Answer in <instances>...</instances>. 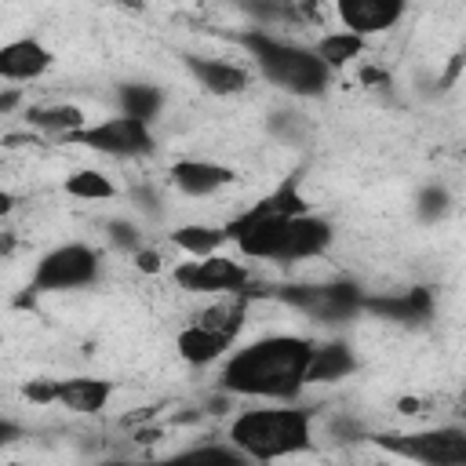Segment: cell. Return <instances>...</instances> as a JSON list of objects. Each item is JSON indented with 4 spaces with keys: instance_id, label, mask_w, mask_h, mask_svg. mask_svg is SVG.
Masks as SVG:
<instances>
[{
    "instance_id": "1",
    "label": "cell",
    "mask_w": 466,
    "mask_h": 466,
    "mask_svg": "<svg viewBox=\"0 0 466 466\" xmlns=\"http://www.w3.org/2000/svg\"><path fill=\"white\" fill-rule=\"evenodd\" d=\"M313 342L302 335H266L237 350L218 375V390L233 397L262 400H295L306 390V368Z\"/></svg>"
},
{
    "instance_id": "2",
    "label": "cell",
    "mask_w": 466,
    "mask_h": 466,
    "mask_svg": "<svg viewBox=\"0 0 466 466\" xmlns=\"http://www.w3.org/2000/svg\"><path fill=\"white\" fill-rule=\"evenodd\" d=\"M302 211H313L309 200L299 193V178H284L269 197H262L258 204L244 208L240 215H233L222 229L229 237V244L240 251V258H258V262H277L288 222Z\"/></svg>"
},
{
    "instance_id": "3",
    "label": "cell",
    "mask_w": 466,
    "mask_h": 466,
    "mask_svg": "<svg viewBox=\"0 0 466 466\" xmlns=\"http://www.w3.org/2000/svg\"><path fill=\"white\" fill-rule=\"evenodd\" d=\"M229 444L251 459V462H273L284 455H295L309 448L313 441V415L306 408L284 404V408H244L229 430Z\"/></svg>"
},
{
    "instance_id": "4",
    "label": "cell",
    "mask_w": 466,
    "mask_h": 466,
    "mask_svg": "<svg viewBox=\"0 0 466 466\" xmlns=\"http://www.w3.org/2000/svg\"><path fill=\"white\" fill-rule=\"evenodd\" d=\"M240 44L255 55V66L262 69V76L291 95H320L331 80V69L309 51V47H299V44H288V40H277L262 29H251L240 36Z\"/></svg>"
},
{
    "instance_id": "5",
    "label": "cell",
    "mask_w": 466,
    "mask_h": 466,
    "mask_svg": "<svg viewBox=\"0 0 466 466\" xmlns=\"http://www.w3.org/2000/svg\"><path fill=\"white\" fill-rule=\"evenodd\" d=\"M98 269H102V255L91 244H58L47 255H40V262L33 266L29 288L36 295L91 288L98 280Z\"/></svg>"
},
{
    "instance_id": "6",
    "label": "cell",
    "mask_w": 466,
    "mask_h": 466,
    "mask_svg": "<svg viewBox=\"0 0 466 466\" xmlns=\"http://www.w3.org/2000/svg\"><path fill=\"white\" fill-rule=\"evenodd\" d=\"M66 142L84 146V149L102 153V157H116V160L146 157V153H153V146H157L149 124L138 120V116H127V113L106 116V120H98V124H84V127L69 131Z\"/></svg>"
},
{
    "instance_id": "7",
    "label": "cell",
    "mask_w": 466,
    "mask_h": 466,
    "mask_svg": "<svg viewBox=\"0 0 466 466\" xmlns=\"http://www.w3.org/2000/svg\"><path fill=\"white\" fill-rule=\"evenodd\" d=\"M393 455L426 462V466H462L466 462V433L459 426L419 430V433H382L375 437Z\"/></svg>"
},
{
    "instance_id": "8",
    "label": "cell",
    "mask_w": 466,
    "mask_h": 466,
    "mask_svg": "<svg viewBox=\"0 0 466 466\" xmlns=\"http://www.w3.org/2000/svg\"><path fill=\"white\" fill-rule=\"evenodd\" d=\"M171 280H175L182 291L233 295V291H248L251 273H248V266H244L240 258H229V255L215 251V255H204V258H193V262L175 266Z\"/></svg>"
},
{
    "instance_id": "9",
    "label": "cell",
    "mask_w": 466,
    "mask_h": 466,
    "mask_svg": "<svg viewBox=\"0 0 466 466\" xmlns=\"http://www.w3.org/2000/svg\"><path fill=\"white\" fill-rule=\"evenodd\" d=\"M404 11H408V0H335V15L342 29L364 40L393 29L404 18Z\"/></svg>"
},
{
    "instance_id": "10",
    "label": "cell",
    "mask_w": 466,
    "mask_h": 466,
    "mask_svg": "<svg viewBox=\"0 0 466 466\" xmlns=\"http://www.w3.org/2000/svg\"><path fill=\"white\" fill-rule=\"evenodd\" d=\"M335 240V229L328 218L313 215V211H302L288 222V233H284V244H280V255L277 262H306V258H320Z\"/></svg>"
},
{
    "instance_id": "11",
    "label": "cell",
    "mask_w": 466,
    "mask_h": 466,
    "mask_svg": "<svg viewBox=\"0 0 466 466\" xmlns=\"http://www.w3.org/2000/svg\"><path fill=\"white\" fill-rule=\"evenodd\" d=\"M167 178H171V186H175L182 197H215V193H222L226 186L237 182V171L226 167V164H215V160L182 157V160L171 164Z\"/></svg>"
},
{
    "instance_id": "12",
    "label": "cell",
    "mask_w": 466,
    "mask_h": 466,
    "mask_svg": "<svg viewBox=\"0 0 466 466\" xmlns=\"http://www.w3.org/2000/svg\"><path fill=\"white\" fill-rule=\"evenodd\" d=\"M51 66H55V55L36 36H18V40L0 44V80H7V84L40 80Z\"/></svg>"
},
{
    "instance_id": "13",
    "label": "cell",
    "mask_w": 466,
    "mask_h": 466,
    "mask_svg": "<svg viewBox=\"0 0 466 466\" xmlns=\"http://www.w3.org/2000/svg\"><path fill=\"white\" fill-rule=\"evenodd\" d=\"M317 320H342L360 306V291L353 284H320V288H291V295Z\"/></svg>"
},
{
    "instance_id": "14",
    "label": "cell",
    "mask_w": 466,
    "mask_h": 466,
    "mask_svg": "<svg viewBox=\"0 0 466 466\" xmlns=\"http://www.w3.org/2000/svg\"><path fill=\"white\" fill-rule=\"evenodd\" d=\"M113 393H116V382L95 379V375H73L55 382V404H62L73 415H98Z\"/></svg>"
},
{
    "instance_id": "15",
    "label": "cell",
    "mask_w": 466,
    "mask_h": 466,
    "mask_svg": "<svg viewBox=\"0 0 466 466\" xmlns=\"http://www.w3.org/2000/svg\"><path fill=\"white\" fill-rule=\"evenodd\" d=\"M186 69L197 76V84L208 91V95H218V98H229V95H240L251 87V73L237 62H222V58H197L189 55L186 58Z\"/></svg>"
},
{
    "instance_id": "16",
    "label": "cell",
    "mask_w": 466,
    "mask_h": 466,
    "mask_svg": "<svg viewBox=\"0 0 466 466\" xmlns=\"http://www.w3.org/2000/svg\"><path fill=\"white\" fill-rule=\"evenodd\" d=\"M233 346V339L226 331H215L200 320H189L178 335H175V353L193 364V368H204V364H215L218 357H226V350Z\"/></svg>"
},
{
    "instance_id": "17",
    "label": "cell",
    "mask_w": 466,
    "mask_h": 466,
    "mask_svg": "<svg viewBox=\"0 0 466 466\" xmlns=\"http://www.w3.org/2000/svg\"><path fill=\"white\" fill-rule=\"evenodd\" d=\"M25 124L44 131V135H55V138H66L69 131L84 127L87 124V113L73 102H51V106H29L25 109Z\"/></svg>"
},
{
    "instance_id": "18",
    "label": "cell",
    "mask_w": 466,
    "mask_h": 466,
    "mask_svg": "<svg viewBox=\"0 0 466 466\" xmlns=\"http://www.w3.org/2000/svg\"><path fill=\"white\" fill-rule=\"evenodd\" d=\"M167 240H171L182 255H189V258L215 255V251H222V244H229L226 229H222V226H211V222H186V226L171 229Z\"/></svg>"
},
{
    "instance_id": "19",
    "label": "cell",
    "mask_w": 466,
    "mask_h": 466,
    "mask_svg": "<svg viewBox=\"0 0 466 466\" xmlns=\"http://www.w3.org/2000/svg\"><path fill=\"white\" fill-rule=\"evenodd\" d=\"M350 371H353V353H350L346 342H324V346L313 342V357H309V368H306V386L335 382Z\"/></svg>"
},
{
    "instance_id": "20",
    "label": "cell",
    "mask_w": 466,
    "mask_h": 466,
    "mask_svg": "<svg viewBox=\"0 0 466 466\" xmlns=\"http://www.w3.org/2000/svg\"><path fill=\"white\" fill-rule=\"evenodd\" d=\"M364 47H368L364 36H357V33H350V29H331V33H324V36L317 40L313 55H317L331 73H339V69H346L350 62H357V58L364 55Z\"/></svg>"
},
{
    "instance_id": "21",
    "label": "cell",
    "mask_w": 466,
    "mask_h": 466,
    "mask_svg": "<svg viewBox=\"0 0 466 466\" xmlns=\"http://www.w3.org/2000/svg\"><path fill=\"white\" fill-rule=\"evenodd\" d=\"M62 193L73 197V200H113L116 197V182L98 171V167H76L62 178Z\"/></svg>"
},
{
    "instance_id": "22",
    "label": "cell",
    "mask_w": 466,
    "mask_h": 466,
    "mask_svg": "<svg viewBox=\"0 0 466 466\" xmlns=\"http://www.w3.org/2000/svg\"><path fill=\"white\" fill-rule=\"evenodd\" d=\"M160 106H164V95L149 84H124L120 87V113H127V116H138L149 124V120H157Z\"/></svg>"
},
{
    "instance_id": "23",
    "label": "cell",
    "mask_w": 466,
    "mask_h": 466,
    "mask_svg": "<svg viewBox=\"0 0 466 466\" xmlns=\"http://www.w3.org/2000/svg\"><path fill=\"white\" fill-rule=\"evenodd\" d=\"M371 306L382 313H393L397 320H422V317H430V291L415 288V291H404L400 299H386V302H371Z\"/></svg>"
},
{
    "instance_id": "24",
    "label": "cell",
    "mask_w": 466,
    "mask_h": 466,
    "mask_svg": "<svg viewBox=\"0 0 466 466\" xmlns=\"http://www.w3.org/2000/svg\"><path fill=\"white\" fill-rule=\"evenodd\" d=\"M182 459H197V462H244V455L233 444H226V448H193Z\"/></svg>"
},
{
    "instance_id": "25",
    "label": "cell",
    "mask_w": 466,
    "mask_h": 466,
    "mask_svg": "<svg viewBox=\"0 0 466 466\" xmlns=\"http://www.w3.org/2000/svg\"><path fill=\"white\" fill-rule=\"evenodd\" d=\"M131 262H135V269L138 273H164V255L157 251V248H135L131 251Z\"/></svg>"
},
{
    "instance_id": "26",
    "label": "cell",
    "mask_w": 466,
    "mask_h": 466,
    "mask_svg": "<svg viewBox=\"0 0 466 466\" xmlns=\"http://www.w3.org/2000/svg\"><path fill=\"white\" fill-rule=\"evenodd\" d=\"M55 382L58 379H29L25 382V400H33V404H55Z\"/></svg>"
},
{
    "instance_id": "27",
    "label": "cell",
    "mask_w": 466,
    "mask_h": 466,
    "mask_svg": "<svg viewBox=\"0 0 466 466\" xmlns=\"http://www.w3.org/2000/svg\"><path fill=\"white\" fill-rule=\"evenodd\" d=\"M113 233V244H120V248H127V251H135V248H142V237H138V229L135 226H127V222H113L109 226Z\"/></svg>"
},
{
    "instance_id": "28",
    "label": "cell",
    "mask_w": 466,
    "mask_h": 466,
    "mask_svg": "<svg viewBox=\"0 0 466 466\" xmlns=\"http://www.w3.org/2000/svg\"><path fill=\"white\" fill-rule=\"evenodd\" d=\"M15 204H18V197L7 193V189H0V218H7V215L15 211Z\"/></svg>"
},
{
    "instance_id": "29",
    "label": "cell",
    "mask_w": 466,
    "mask_h": 466,
    "mask_svg": "<svg viewBox=\"0 0 466 466\" xmlns=\"http://www.w3.org/2000/svg\"><path fill=\"white\" fill-rule=\"evenodd\" d=\"M360 80H364V84H386V73H382V69H375V66H368V69L360 73Z\"/></svg>"
},
{
    "instance_id": "30",
    "label": "cell",
    "mask_w": 466,
    "mask_h": 466,
    "mask_svg": "<svg viewBox=\"0 0 466 466\" xmlns=\"http://www.w3.org/2000/svg\"><path fill=\"white\" fill-rule=\"evenodd\" d=\"M18 106V91L15 87H7L4 95H0V113H7V109H15Z\"/></svg>"
},
{
    "instance_id": "31",
    "label": "cell",
    "mask_w": 466,
    "mask_h": 466,
    "mask_svg": "<svg viewBox=\"0 0 466 466\" xmlns=\"http://www.w3.org/2000/svg\"><path fill=\"white\" fill-rule=\"evenodd\" d=\"M15 437H18V426L7 422V419H0V444H7V441H15Z\"/></svg>"
},
{
    "instance_id": "32",
    "label": "cell",
    "mask_w": 466,
    "mask_h": 466,
    "mask_svg": "<svg viewBox=\"0 0 466 466\" xmlns=\"http://www.w3.org/2000/svg\"><path fill=\"white\" fill-rule=\"evenodd\" d=\"M120 4H127V7H135V11L142 7V0H120Z\"/></svg>"
},
{
    "instance_id": "33",
    "label": "cell",
    "mask_w": 466,
    "mask_h": 466,
    "mask_svg": "<svg viewBox=\"0 0 466 466\" xmlns=\"http://www.w3.org/2000/svg\"><path fill=\"white\" fill-rule=\"evenodd\" d=\"M0 237H4V233H0Z\"/></svg>"
}]
</instances>
